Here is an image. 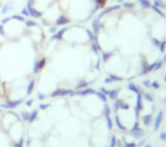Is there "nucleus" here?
<instances>
[{
  "label": "nucleus",
  "mask_w": 166,
  "mask_h": 147,
  "mask_svg": "<svg viewBox=\"0 0 166 147\" xmlns=\"http://www.w3.org/2000/svg\"><path fill=\"white\" fill-rule=\"evenodd\" d=\"M58 96H74V90L72 89H62V88H57L55 91H53L50 97L56 98Z\"/></svg>",
  "instance_id": "nucleus-1"
},
{
  "label": "nucleus",
  "mask_w": 166,
  "mask_h": 147,
  "mask_svg": "<svg viewBox=\"0 0 166 147\" xmlns=\"http://www.w3.org/2000/svg\"><path fill=\"white\" fill-rule=\"evenodd\" d=\"M23 102V99H16V100H8L5 104H0V108H9V109H14L18 106L21 103Z\"/></svg>",
  "instance_id": "nucleus-2"
},
{
  "label": "nucleus",
  "mask_w": 166,
  "mask_h": 147,
  "mask_svg": "<svg viewBox=\"0 0 166 147\" xmlns=\"http://www.w3.org/2000/svg\"><path fill=\"white\" fill-rule=\"evenodd\" d=\"M46 64H47L46 57H42V58H40L39 61H37V62L34 63V66H33V73H35V74L39 73L42 68L46 66Z\"/></svg>",
  "instance_id": "nucleus-3"
},
{
  "label": "nucleus",
  "mask_w": 166,
  "mask_h": 147,
  "mask_svg": "<svg viewBox=\"0 0 166 147\" xmlns=\"http://www.w3.org/2000/svg\"><path fill=\"white\" fill-rule=\"evenodd\" d=\"M69 22H71L69 17H67L65 14H60V15L57 17V20L55 21V25H57V26H63V25L68 24Z\"/></svg>",
  "instance_id": "nucleus-4"
},
{
  "label": "nucleus",
  "mask_w": 166,
  "mask_h": 147,
  "mask_svg": "<svg viewBox=\"0 0 166 147\" xmlns=\"http://www.w3.org/2000/svg\"><path fill=\"white\" fill-rule=\"evenodd\" d=\"M130 134L133 137V138H136V139H140V138H142V137H145V130L143 129H141L140 127L138 128H136V129H131L130 130Z\"/></svg>",
  "instance_id": "nucleus-5"
},
{
  "label": "nucleus",
  "mask_w": 166,
  "mask_h": 147,
  "mask_svg": "<svg viewBox=\"0 0 166 147\" xmlns=\"http://www.w3.org/2000/svg\"><path fill=\"white\" fill-rule=\"evenodd\" d=\"M96 90L92 88H85V89H81V90H74V96H89V95H95Z\"/></svg>",
  "instance_id": "nucleus-6"
},
{
  "label": "nucleus",
  "mask_w": 166,
  "mask_h": 147,
  "mask_svg": "<svg viewBox=\"0 0 166 147\" xmlns=\"http://www.w3.org/2000/svg\"><path fill=\"white\" fill-rule=\"evenodd\" d=\"M163 116H164V112L163 111L158 112V114H157V116L155 119V122H154V130L155 131H158V129H159V127L162 124V121H163Z\"/></svg>",
  "instance_id": "nucleus-7"
},
{
  "label": "nucleus",
  "mask_w": 166,
  "mask_h": 147,
  "mask_svg": "<svg viewBox=\"0 0 166 147\" xmlns=\"http://www.w3.org/2000/svg\"><path fill=\"white\" fill-rule=\"evenodd\" d=\"M102 27V23L100 22V20L99 18H95L93 21H92V32L98 36V33H99V31H100V29Z\"/></svg>",
  "instance_id": "nucleus-8"
},
{
  "label": "nucleus",
  "mask_w": 166,
  "mask_h": 147,
  "mask_svg": "<svg viewBox=\"0 0 166 147\" xmlns=\"http://www.w3.org/2000/svg\"><path fill=\"white\" fill-rule=\"evenodd\" d=\"M126 88H127L130 91L134 93V94H142L143 95L142 89H141V88H139L138 86H137L136 83H133V82H129V83H127V86H126Z\"/></svg>",
  "instance_id": "nucleus-9"
},
{
  "label": "nucleus",
  "mask_w": 166,
  "mask_h": 147,
  "mask_svg": "<svg viewBox=\"0 0 166 147\" xmlns=\"http://www.w3.org/2000/svg\"><path fill=\"white\" fill-rule=\"evenodd\" d=\"M13 8H14V3H13L12 1H8V2H6V3L2 6L1 14H2V15H6V14H8L9 12H12Z\"/></svg>",
  "instance_id": "nucleus-10"
},
{
  "label": "nucleus",
  "mask_w": 166,
  "mask_h": 147,
  "mask_svg": "<svg viewBox=\"0 0 166 147\" xmlns=\"http://www.w3.org/2000/svg\"><path fill=\"white\" fill-rule=\"evenodd\" d=\"M67 31V29L66 27H63V29H60V30H58L57 32H56L55 34L51 37V39L50 40H63V36H64V33Z\"/></svg>",
  "instance_id": "nucleus-11"
},
{
  "label": "nucleus",
  "mask_w": 166,
  "mask_h": 147,
  "mask_svg": "<svg viewBox=\"0 0 166 147\" xmlns=\"http://www.w3.org/2000/svg\"><path fill=\"white\" fill-rule=\"evenodd\" d=\"M120 88H115V89H113V90H109V93H108V98L111 99V100H116L117 99V96L120 94Z\"/></svg>",
  "instance_id": "nucleus-12"
},
{
  "label": "nucleus",
  "mask_w": 166,
  "mask_h": 147,
  "mask_svg": "<svg viewBox=\"0 0 166 147\" xmlns=\"http://www.w3.org/2000/svg\"><path fill=\"white\" fill-rule=\"evenodd\" d=\"M142 123L146 125V127H149L152 123V114L149 113V114H146L142 116Z\"/></svg>",
  "instance_id": "nucleus-13"
},
{
  "label": "nucleus",
  "mask_w": 166,
  "mask_h": 147,
  "mask_svg": "<svg viewBox=\"0 0 166 147\" xmlns=\"http://www.w3.org/2000/svg\"><path fill=\"white\" fill-rule=\"evenodd\" d=\"M34 86H35V80L34 79L30 80V82H28V86H26V96H31L32 95L33 90H34Z\"/></svg>",
  "instance_id": "nucleus-14"
},
{
  "label": "nucleus",
  "mask_w": 166,
  "mask_h": 147,
  "mask_svg": "<svg viewBox=\"0 0 166 147\" xmlns=\"http://www.w3.org/2000/svg\"><path fill=\"white\" fill-rule=\"evenodd\" d=\"M115 124L117 125V128H118L120 130L127 131V129L125 128V125L122 123V121H121V119H120V115H118V114H116V115H115Z\"/></svg>",
  "instance_id": "nucleus-15"
},
{
  "label": "nucleus",
  "mask_w": 166,
  "mask_h": 147,
  "mask_svg": "<svg viewBox=\"0 0 166 147\" xmlns=\"http://www.w3.org/2000/svg\"><path fill=\"white\" fill-rule=\"evenodd\" d=\"M111 106L107 104V103H104V108H102V115L106 118V116H111Z\"/></svg>",
  "instance_id": "nucleus-16"
},
{
  "label": "nucleus",
  "mask_w": 166,
  "mask_h": 147,
  "mask_svg": "<svg viewBox=\"0 0 166 147\" xmlns=\"http://www.w3.org/2000/svg\"><path fill=\"white\" fill-rule=\"evenodd\" d=\"M116 102L118 103V106L121 109H124V111H127V109H130V104H127V103H125L123 99H116Z\"/></svg>",
  "instance_id": "nucleus-17"
},
{
  "label": "nucleus",
  "mask_w": 166,
  "mask_h": 147,
  "mask_svg": "<svg viewBox=\"0 0 166 147\" xmlns=\"http://www.w3.org/2000/svg\"><path fill=\"white\" fill-rule=\"evenodd\" d=\"M38 115H39V111L38 109H34L30 113V118H28V122L30 123H33L34 121L38 119Z\"/></svg>",
  "instance_id": "nucleus-18"
},
{
  "label": "nucleus",
  "mask_w": 166,
  "mask_h": 147,
  "mask_svg": "<svg viewBox=\"0 0 166 147\" xmlns=\"http://www.w3.org/2000/svg\"><path fill=\"white\" fill-rule=\"evenodd\" d=\"M111 55L113 53L111 52H101V61L104 62V63H106V62H108L109 61V58L111 57Z\"/></svg>",
  "instance_id": "nucleus-19"
},
{
  "label": "nucleus",
  "mask_w": 166,
  "mask_h": 147,
  "mask_svg": "<svg viewBox=\"0 0 166 147\" xmlns=\"http://www.w3.org/2000/svg\"><path fill=\"white\" fill-rule=\"evenodd\" d=\"M138 2L143 9H149L151 7V2L149 0H138Z\"/></svg>",
  "instance_id": "nucleus-20"
},
{
  "label": "nucleus",
  "mask_w": 166,
  "mask_h": 147,
  "mask_svg": "<svg viewBox=\"0 0 166 147\" xmlns=\"http://www.w3.org/2000/svg\"><path fill=\"white\" fill-rule=\"evenodd\" d=\"M91 82H88V81L85 80H82L81 82H79V84L75 87V90H81V89H85V88H88V86L90 84Z\"/></svg>",
  "instance_id": "nucleus-21"
},
{
  "label": "nucleus",
  "mask_w": 166,
  "mask_h": 147,
  "mask_svg": "<svg viewBox=\"0 0 166 147\" xmlns=\"http://www.w3.org/2000/svg\"><path fill=\"white\" fill-rule=\"evenodd\" d=\"M95 95L97 96L102 103H107V100H108V96H107V95H105L104 93H101V91H96Z\"/></svg>",
  "instance_id": "nucleus-22"
},
{
  "label": "nucleus",
  "mask_w": 166,
  "mask_h": 147,
  "mask_svg": "<svg viewBox=\"0 0 166 147\" xmlns=\"http://www.w3.org/2000/svg\"><path fill=\"white\" fill-rule=\"evenodd\" d=\"M24 24H25V26L30 27V29L35 27V26H38V25H39V23H38V22H35V21H33V20H25Z\"/></svg>",
  "instance_id": "nucleus-23"
},
{
  "label": "nucleus",
  "mask_w": 166,
  "mask_h": 147,
  "mask_svg": "<svg viewBox=\"0 0 166 147\" xmlns=\"http://www.w3.org/2000/svg\"><path fill=\"white\" fill-rule=\"evenodd\" d=\"M150 8H151L152 10H154V12H155V13H156V14H158V15H159V16H160L162 18H165V17H166L165 14L163 13V10H162L160 8H158V7L154 6V5H151V7H150Z\"/></svg>",
  "instance_id": "nucleus-24"
},
{
  "label": "nucleus",
  "mask_w": 166,
  "mask_h": 147,
  "mask_svg": "<svg viewBox=\"0 0 166 147\" xmlns=\"http://www.w3.org/2000/svg\"><path fill=\"white\" fill-rule=\"evenodd\" d=\"M152 65H154V71H158V70H160L162 66H163V61H162V59H158V61L154 62Z\"/></svg>",
  "instance_id": "nucleus-25"
},
{
  "label": "nucleus",
  "mask_w": 166,
  "mask_h": 147,
  "mask_svg": "<svg viewBox=\"0 0 166 147\" xmlns=\"http://www.w3.org/2000/svg\"><path fill=\"white\" fill-rule=\"evenodd\" d=\"M108 78H109L113 82H121V81L124 80L123 77H120V75H116V74H111Z\"/></svg>",
  "instance_id": "nucleus-26"
},
{
  "label": "nucleus",
  "mask_w": 166,
  "mask_h": 147,
  "mask_svg": "<svg viewBox=\"0 0 166 147\" xmlns=\"http://www.w3.org/2000/svg\"><path fill=\"white\" fill-rule=\"evenodd\" d=\"M154 6L160 8V9H165L166 8V5L165 2H163L162 0H154Z\"/></svg>",
  "instance_id": "nucleus-27"
},
{
  "label": "nucleus",
  "mask_w": 166,
  "mask_h": 147,
  "mask_svg": "<svg viewBox=\"0 0 166 147\" xmlns=\"http://www.w3.org/2000/svg\"><path fill=\"white\" fill-rule=\"evenodd\" d=\"M142 97L146 99V100H148V102H150V103H154L155 102V98H154V95L150 94V93H143L142 95Z\"/></svg>",
  "instance_id": "nucleus-28"
},
{
  "label": "nucleus",
  "mask_w": 166,
  "mask_h": 147,
  "mask_svg": "<svg viewBox=\"0 0 166 147\" xmlns=\"http://www.w3.org/2000/svg\"><path fill=\"white\" fill-rule=\"evenodd\" d=\"M28 118H30V113L28 111H22L21 112V119L23 122H28Z\"/></svg>",
  "instance_id": "nucleus-29"
},
{
  "label": "nucleus",
  "mask_w": 166,
  "mask_h": 147,
  "mask_svg": "<svg viewBox=\"0 0 166 147\" xmlns=\"http://www.w3.org/2000/svg\"><path fill=\"white\" fill-rule=\"evenodd\" d=\"M10 18L12 20H15V21H17V22H22V23H24L25 22V17L24 16H22V15H17V14H15L13 16H10Z\"/></svg>",
  "instance_id": "nucleus-30"
},
{
  "label": "nucleus",
  "mask_w": 166,
  "mask_h": 147,
  "mask_svg": "<svg viewBox=\"0 0 166 147\" xmlns=\"http://www.w3.org/2000/svg\"><path fill=\"white\" fill-rule=\"evenodd\" d=\"M15 147H24V137H21L18 140L13 143Z\"/></svg>",
  "instance_id": "nucleus-31"
},
{
  "label": "nucleus",
  "mask_w": 166,
  "mask_h": 147,
  "mask_svg": "<svg viewBox=\"0 0 166 147\" xmlns=\"http://www.w3.org/2000/svg\"><path fill=\"white\" fill-rule=\"evenodd\" d=\"M85 34L88 36V38L90 39V41H91V42L95 40V33H93L91 30H89V29H85Z\"/></svg>",
  "instance_id": "nucleus-32"
},
{
  "label": "nucleus",
  "mask_w": 166,
  "mask_h": 147,
  "mask_svg": "<svg viewBox=\"0 0 166 147\" xmlns=\"http://www.w3.org/2000/svg\"><path fill=\"white\" fill-rule=\"evenodd\" d=\"M123 143H124V147H137L138 145L134 141H127L123 138Z\"/></svg>",
  "instance_id": "nucleus-33"
},
{
  "label": "nucleus",
  "mask_w": 166,
  "mask_h": 147,
  "mask_svg": "<svg viewBox=\"0 0 166 147\" xmlns=\"http://www.w3.org/2000/svg\"><path fill=\"white\" fill-rule=\"evenodd\" d=\"M158 49H159V52H160V53H165V50H166V40L160 41V45H159Z\"/></svg>",
  "instance_id": "nucleus-34"
},
{
  "label": "nucleus",
  "mask_w": 166,
  "mask_h": 147,
  "mask_svg": "<svg viewBox=\"0 0 166 147\" xmlns=\"http://www.w3.org/2000/svg\"><path fill=\"white\" fill-rule=\"evenodd\" d=\"M106 123H107V128H108V130L111 131V129H113V120H111V116H106Z\"/></svg>",
  "instance_id": "nucleus-35"
},
{
  "label": "nucleus",
  "mask_w": 166,
  "mask_h": 147,
  "mask_svg": "<svg viewBox=\"0 0 166 147\" xmlns=\"http://www.w3.org/2000/svg\"><path fill=\"white\" fill-rule=\"evenodd\" d=\"M122 6H123L124 8H127V9L134 8V3H133V2H129V1H124V3H122Z\"/></svg>",
  "instance_id": "nucleus-36"
},
{
  "label": "nucleus",
  "mask_w": 166,
  "mask_h": 147,
  "mask_svg": "<svg viewBox=\"0 0 166 147\" xmlns=\"http://www.w3.org/2000/svg\"><path fill=\"white\" fill-rule=\"evenodd\" d=\"M151 43L154 45V47H156V48H158L159 47V45H160V40H158L157 38H151Z\"/></svg>",
  "instance_id": "nucleus-37"
},
{
  "label": "nucleus",
  "mask_w": 166,
  "mask_h": 147,
  "mask_svg": "<svg viewBox=\"0 0 166 147\" xmlns=\"http://www.w3.org/2000/svg\"><path fill=\"white\" fill-rule=\"evenodd\" d=\"M91 49H92V52H93L95 54H98L99 52H100V49L98 48V46L93 42V41L91 42Z\"/></svg>",
  "instance_id": "nucleus-38"
},
{
  "label": "nucleus",
  "mask_w": 166,
  "mask_h": 147,
  "mask_svg": "<svg viewBox=\"0 0 166 147\" xmlns=\"http://www.w3.org/2000/svg\"><path fill=\"white\" fill-rule=\"evenodd\" d=\"M21 15H22V16H24L25 18H26V17H30V13H28V10L26 9V7H24V8L22 9V12H21Z\"/></svg>",
  "instance_id": "nucleus-39"
},
{
  "label": "nucleus",
  "mask_w": 166,
  "mask_h": 147,
  "mask_svg": "<svg viewBox=\"0 0 166 147\" xmlns=\"http://www.w3.org/2000/svg\"><path fill=\"white\" fill-rule=\"evenodd\" d=\"M116 144H117V139H116V137L115 136H113L111 138V147H116Z\"/></svg>",
  "instance_id": "nucleus-40"
},
{
  "label": "nucleus",
  "mask_w": 166,
  "mask_h": 147,
  "mask_svg": "<svg viewBox=\"0 0 166 147\" xmlns=\"http://www.w3.org/2000/svg\"><path fill=\"white\" fill-rule=\"evenodd\" d=\"M0 37H6V31H5V26L0 23Z\"/></svg>",
  "instance_id": "nucleus-41"
},
{
  "label": "nucleus",
  "mask_w": 166,
  "mask_h": 147,
  "mask_svg": "<svg viewBox=\"0 0 166 147\" xmlns=\"http://www.w3.org/2000/svg\"><path fill=\"white\" fill-rule=\"evenodd\" d=\"M151 87L154 88V89H159V82L158 81H152L151 82Z\"/></svg>",
  "instance_id": "nucleus-42"
},
{
  "label": "nucleus",
  "mask_w": 166,
  "mask_h": 147,
  "mask_svg": "<svg viewBox=\"0 0 166 147\" xmlns=\"http://www.w3.org/2000/svg\"><path fill=\"white\" fill-rule=\"evenodd\" d=\"M142 84L146 87V88H149V87H151V81L150 80H145L142 82Z\"/></svg>",
  "instance_id": "nucleus-43"
},
{
  "label": "nucleus",
  "mask_w": 166,
  "mask_h": 147,
  "mask_svg": "<svg viewBox=\"0 0 166 147\" xmlns=\"http://www.w3.org/2000/svg\"><path fill=\"white\" fill-rule=\"evenodd\" d=\"M57 32V25H54V26H49V33H53L55 34Z\"/></svg>",
  "instance_id": "nucleus-44"
},
{
  "label": "nucleus",
  "mask_w": 166,
  "mask_h": 147,
  "mask_svg": "<svg viewBox=\"0 0 166 147\" xmlns=\"http://www.w3.org/2000/svg\"><path fill=\"white\" fill-rule=\"evenodd\" d=\"M48 107H50V104H40V105H39V108H40V109H42V111L47 109Z\"/></svg>",
  "instance_id": "nucleus-45"
},
{
  "label": "nucleus",
  "mask_w": 166,
  "mask_h": 147,
  "mask_svg": "<svg viewBox=\"0 0 166 147\" xmlns=\"http://www.w3.org/2000/svg\"><path fill=\"white\" fill-rule=\"evenodd\" d=\"M159 137H160V139H162L163 141H166V132H165V131L160 132V134H159Z\"/></svg>",
  "instance_id": "nucleus-46"
},
{
  "label": "nucleus",
  "mask_w": 166,
  "mask_h": 147,
  "mask_svg": "<svg viewBox=\"0 0 166 147\" xmlns=\"http://www.w3.org/2000/svg\"><path fill=\"white\" fill-rule=\"evenodd\" d=\"M146 143H147V139H142V140H140V141H139V144H137V145H138L139 147L145 146V145H146Z\"/></svg>",
  "instance_id": "nucleus-47"
},
{
  "label": "nucleus",
  "mask_w": 166,
  "mask_h": 147,
  "mask_svg": "<svg viewBox=\"0 0 166 147\" xmlns=\"http://www.w3.org/2000/svg\"><path fill=\"white\" fill-rule=\"evenodd\" d=\"M44 98H46V95L44 94H42V93H39V94H38V99H39V100H43Z\"/></svg>",
  "instance_id": "nucleus-48"
},
{
  "label": "nucleus",
  "mask_w": 166,
  "mask_h": 147,
  "mask_svg": "<svg viewBox=\"0 0 166 147\" xmlns=\"http://www.w3.org/2000/svg\"><path fill=\"white\" fill-rule=\"evenodd\" d=\"M99 91H101V93H104L105 95H108V93H109V90H107L106 88H104V87H101L100 89H99Z\"/></svg>",
  "instance_id": "nucleus-49"
},
{
  "label": "nucleus",
  "mask_w": 166,
  "mask_h": 147,
  "mask_svg": "<svg viewBox=\"0 0 166 147\" xmlns=\"http://www.w3.org/2000/svg\"><path fill=\"white\" fill-rule=\"evenodd\" d=\"M32 104H33V99L31 98V99H28V100H26V103H25V105L28 107H30V106H32Z\"/></svg>",
  "instance_id": "nucleus-50"
},
{
  "label": "nucleus",
  "mask_w": 166,
  "mask_h": 147,
  "mask_svg": "<svg viewBox=\"0 0 166 147\" xmlns=\"http://www.w3.org/2000/svg\"><path fill=\"white\" fill-rule=\"evenodd\" d=\"M105 83H113V81H111L109 78H106V79H105Z\"/></svg>",
  "instance_id": "nucleus-51"
},
{
  "label": "nucleus",
  "mask_w": 166,
  "mask_h": 147,
  "mask_svg": "<svg viewBox=\"0 0 166 147\" xmlns=\"http://www.w3.org/2000/svg\"><path fill=\"white\" fill-rule=\"evenodd\" d=\"M143 147H151V145H150V144H146Z\"/></svg>",
  "instance_id": "nucleus-52"
},
{
  "label": "nucleus",
  "mask_w": 166,
  "mask_h": 147,
  "mask_svg": "<svg viewBox=\"0 0 166 147\" xmlns=\"http://www.w3.org/2000/svg\"><path fill=\"white\" fill-rule=\"evenodd\" d=\"M166 62V54H165V56H164V59H163V63H165Z\"/></svg>",
  "instance_id": "nucleus-53"
},
{
  "label": "nucleus",
  "mask_w": 166,
  "mask_h": 147,
  "mask_svg": "<svg viewBox=\"0 0 166 147\" xmlns=\"http://www.w3.org/2000/svg\"><path fill=\"white\" fill-rule=\"evenodd\" d=\"M164 81L166 82V75H164Z\"/></svg>",
  "instance_id": "nucleus-54"
},
{
  "label": "nucleus",
  "mask_w": 166,
  "mask_h": 147,
  "mask_svg": "<svg viewBox=\"0 0 166 147\" xmlns=\"http://www.w3.org/2000/svg\"><path fill=\"white\" fill-rule=\"evenodd\" d=\"M165 104H166V97H165Z\"/></svg>",
  "instance_id": "nucleus-55"
},
{
  "label": "nucleus",
  "mask_w": 166,
  "mask_h": 147,
  "mask_svg": "<svg viewBox=\"0 0 166 147\" xmlns=\"http://www.w3.org/2000/svg\"><path fill=\"white\" fill-rule=\"evenodd\" d=\"M0 113H1V108H0Z\"/></svg>",
  "instance_id": "nucleus-56"
},
{
  "label": "nucleus",
  "mask_w": 166,
  "mask_h": 147,
  "mask_svg": "<svg viewBox=\"0 0 166 147\" xmlns=\"http://www.w3.org/2000/svg\"><path fill=\"white\" fill-rule=\"evenodd\" d=\"M108 147H111V146H108Z\"/></svg>",
  "instance_id": "nucleus-57"
}]
</instances>
